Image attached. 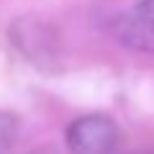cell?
I'll list each match as a JSON object with an SVG mask.
<instances>
[{"instance_id":"obj_1","label":"cell","mask_w":154,"mask_h":154,"mask_svg":"<svg viewBox=\"0 0 154 154\" xmlns=\"http://www.w3.org/2000/svg\"><path fill=\"white\" fill-rule=\"evenodd\" d=\"M118 126L110 116L88 113L69 123L67 146L72 154H110L118 144Z\"/></svg>"},{"instance_id":"obj_2","label":"cell","mask_w":154,"mask_h":154,"mask_svg":"<svg viewBox=\"0 0 154 154\" xmlns=\"http://www.w3.org/2000/svg\"><path fill=\"white\" fill-rule=\"evenodd\" d=\"M110 31H113L116 41H121L123 46L154 54V23H149L139 13L131 11L126 16H116L110 23Z\"/></svg>"},{"instance_id":"obj_3","label":"cell","mask_w":154,"mask_h":154,"mask_svg":"<svg viewBox=\"0 0 154 154\" xmlns=\"http://www.w3.org/2000/svg\"><path fill=\"white\" fill-rule=\"evenodd\" d=\"M18 139V121L11 113H0V154H8Z\"/></svg>"},{"instance_id":"obj_4","label":"cell","mask_w":154,"mask_h":154,"mask_svg":"<svg viewBox=\"0 0 154 154\" xmlns=\"http://www.w3.org/2000/svg\"><path fill=\"white\" fill-rule=\"evenodd\" d=\"M134 13H139L149 23H154V0H139L136 5H134Z\"/></svg>"}]
</instances>
